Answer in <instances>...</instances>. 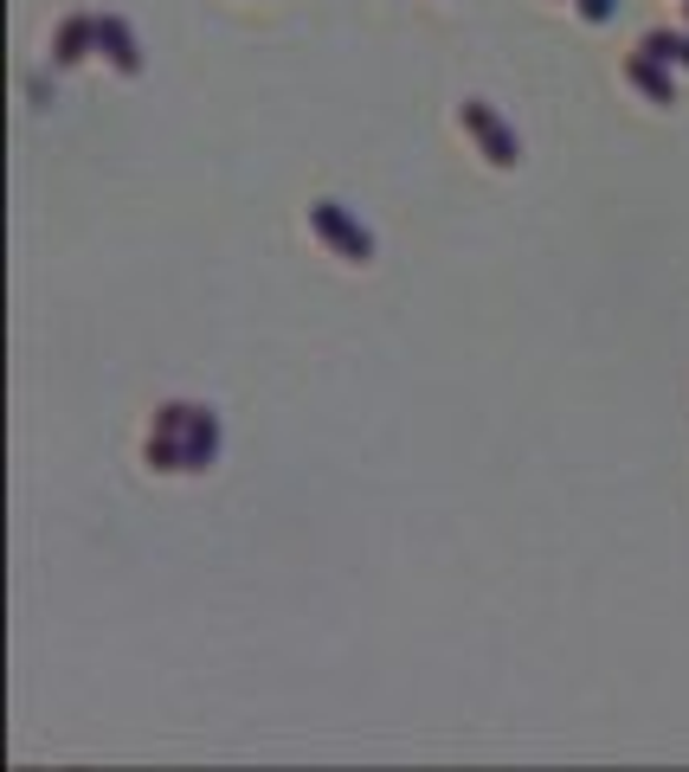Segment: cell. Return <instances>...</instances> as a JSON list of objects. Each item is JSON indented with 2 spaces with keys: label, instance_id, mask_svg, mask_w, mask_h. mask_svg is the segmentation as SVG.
<instances>
[{
  "label": "cell",
  "instance_id": "7",
  "mask_svg": "<svg viewBox=\"0 0 689 772\" xmlns=\"http://www.w3.org/2000/svg\"><path fill=\"white\" fill-rule=\"evenodd\" d=\"M638 52L657 59V65H683V39H677V33H645V39H638Z\"/></svg>",
  "mask_w": 689,
  "mask_h": 772
},
{
  "label": "cell",
  "instance_id": "9",
  "mask_svg": "<svg viewBox=\"0 0 689 772\" xmlns=\"http://www.w3.org/2000/svg\"><path fill=\"white\" fill-rule=\"evenodd\" d=\"M683 65H689V39H683Z\"/></svg>",
  "mask_w": 689,
  "mask_h": 772
},
{
  "label": "cell",
  "instance_id": "3",
  "mask_svg": "<svg viewBox=\"0 0 689 772\" xmlns=\"http://www.w3.org/2000/svg\"><path fill=\"white\" fill-rule=\"evenodd\" d=\"M458 123L470 129V136H477V148H484V161H490V168H516V161H522V142H516V136L502 129V116L490 110L484 97H464Z\"/></svg>",
  "mask_w": 689,
  "mask_h": 772
},
{
  "label": "cell",
  "instance_id": "1",
  "mask_svg": "<svg viewBox=\"0 0 689 772\" xmlns=\"http://www.w3.org/2000/svg\"><path fill=\"white\" fill-rule=\"evenodd\" d=\"M149 470H168V477H193L220 457V419L213 405H193V400H168L155 412L149 425Z\"/></svg>",
  "mask_w": 689,
  "mask_h": 772
},
{
  "label": "cell",
  "instance_id": "2",
  "mask_svg": "<svg viewBox=\"0 0 689 772\" xmlns=\"http://www.w3.org/2000/svg\"><path fill=\"white\" fill-rule=\"evenodd\" d=\"M309 232L329 245L336 257H348V264H368L374 257V239H368V225L361 220H348L336 200H309Z\"/></svg>",
  "mask_w": 689,
  "mask_h": 772
},
{
  "label": "cell",
  "instance_id": "4",
  "mask_svg": "<svg viewBox=\"0 0 689 772\" xmlns=\"http://www.w3.org/2000/svg\"><path fill=\"white\" fill-rule=\"evenodd\" d=\"M97 52H104V59H110L123 77L142 72V45H136V33H129L116 13H97Z\"/></svg>",
  "mask_w": 689,
  "mask_h": 772
},
{
  "label": "cell",
  "instance_id": "5",
  "mask_svg": "<svg viewBox=\"0 0 689 772\" xmlns=\"http://www.w3.org/2000/svg\"><path fill=\"white\" fill-rule=\"evenodd\" d=\"M84 52H97V13H72V20L52 33V65H77Z\"/></svg>",
  "mask_w": 689,
  "mask_h": 772
},
{
  "label": "cell",
  "instance_id": "6",
  "mask_svg": "<svg viewBox=\"0 0 689 772\" xmlns=\"http://www.w3.org/2000/svg\"><path fill=\"white\" fill-rule=\"evenodd\" d=\"M625 77H632L651 104H677V91H670V65H657V59H645V52H632V59H625Z\"/></svg>",
  "mask_w": 689,
  "mask_h": 772
},
{
  "label": "cell",
  "instance_id": "8",
  "mask_svg": "<svg viewBox=\"0 0 689 772\" xmlns=\"http://www.w3.org/2000/svg\"><path fill=\"white\" fill-rule=\"evenodd\" d=\"M580 13L586 20H613V0H580Z\"/></svg>",
  "mask_w": 689,
  "mask_h": 772
}]
</instances>
